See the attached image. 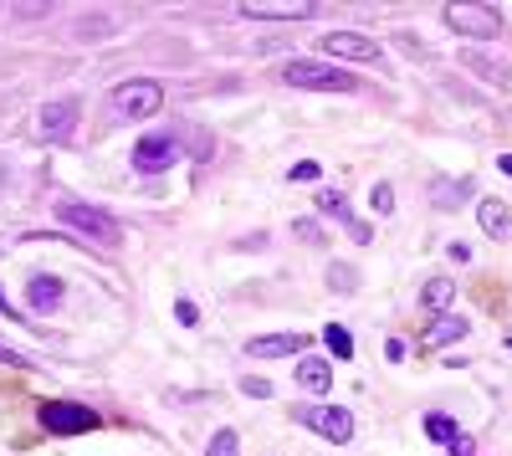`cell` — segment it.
I'll use <instances>...</instances> for the list:
<instances>
[{
	"instance_id": "6da1fadb",
	"label": "cell",
	"mask_w": 512,
	"mask_h": 456,
	"mask_svg": "<svg viewBox=\"0 0 512 456\" xmlns=\"http://www.w3.org/2000/svg\"><path fill=\"white\" fill-rule=\"evenodd\" d=\"M108 108H113V118H154L164 108V88L154 77H128L113 88Z\"/></svg>"
},
{
	"instance_id": "7a4b0ae2",
	"label": "cell",
	"mask_w": 512,
	"mask_h": 456,
	"mask_svg": "<svg viewBox=\"0 0 512 456\" xmlns=\"http://www.w3.org/2000/svg\"><path fill=\"white\" fill-rule=\"evenodd\" d=\"M282 82H292V88H308V93H354L359 82L333 67V62H287L282 67Z\"/></svg>"
},
{
	"instance_id": "3957f363",
	"label": "cell",
	"mask_w": 512,
	"mask_h": 456,
	"mask_svg": "<svg viewBox=\"0 0 512 456\" xmlns=\"http://www.w3.org/2000/svg\"><path fill=\"white\" fill-rule=\"evenodd\" d=\"M41 426L52 436H82V431H98V410L77 405V400H47L41 405Z\"/></svg>"
},
{
	"instance_id": "277c9868",
	"label": "cell",
	"mask_w": 512,
	"mask_h": 456,
	"mask_svg": "<svg viewBox=\"0 0 512 456\" xmlns=\"http://www.w3.org/2000/svg\"><path fill=\"white\" fill-rule=\"evenodd\" d=\"M297 426L318 431V436L333 441V446H344V441L354 436V416H349L344 405H303V410H297Z\"/></svg>"
},
{
	"instance_id": "5b68a950",
	"label": "cell",
	"mask_w": 512,
	"mask_h": 456,
	"mask_svg": "<svg viewBox=\"0 0 512 456\" xmlns=\"http://www.w3.org/2000/svg\"><path fill=\"white\" fill-rule=\"evenodd\" d=\"M57 216H62V226H72V231H82L88 241H98V246H118V221L113 216H103V211H93V205H57Z\"/></svg>"
},
{
	"instance_id": "8992f818",
	"label": "cell",
	"mask_w": 512,
	"mask_h": 456,
	"mask_svg": "<svg viewBox=\"0 0 512 456\" xmlns=\"http://www.w3.org/2000/svg\"><path fill=\"white\" fill-rule=\"evenodd\" d=\"M441 16H446V26L461 31V36H477V41H497V36H502V16H497L492 6H446Z\"/></svg>"
},
{
	"instance_id": "52a82bcc",
	"label": "cell",
	"mask_w": 512,
	"mask_h": 456,
	"mask_svg": "<svg viewBox=\"0 0 512 456\" xmlns=\"http://www.w3.org/2000/svg\"><path fill=\"white\" fill-rule=\"evenodd\" d=\"M318 47H323L333 62H379V41L364 36V31H328Z\"/></svg>"
},
{
	"instance_id": "ba28073f",
	"label": "cell",
	"mask_w": 512,
	"mask_h": 456,
	"mask_svg": "<svg viewBox=\"0 0 512 456\" xmlns=\"http://www.w3.org/2000/svg\"><path fill=\"white\" fill-rule=\"evenodd\" d=\"M175 159H180L175 134H149V139H139V144H134V170H144V175L175 170Z\"/></svg>"
},
{
	"instance_id": "9c48e42d",
	"label": "cell",
	"mask_w": 512,
	"mask_h": 456,
	"mask_svg": "<svg viewBox=\"0 0 512 456\" xmlns=\"http://www.w3.org/2000/svg\"><path fill=\"white\" fill-rule=\"evenodd\" d=\"M313 11V0H246L241 6L246 21H308Z\"/></svg>"
},
{
	"instance_id": "30bf717a",
	"label": "cell",
	"mask_w": 512,
	"mask_h": 456,
	"mask_svg": "<svg viewBox=\"0 0 512 456\" xmlns=\"http://www.w3.org/2000/svg\"><path fill=\"white\" fill-rule=\"evenodd\" d=\"M72 129H77V103L72 98H57V103L41 108V134H47L52 144L72 139Z\"/></svg>"
},
{
	"instance_id": "8fae6325",
	"label": "cell",
	"mask_w": 512,
	"mask_h": 456,
	"mask_svg": "<svg viewBox=\"0 0 512 456\" xmlns=\"http://www.w3.org/2000/svg\"><path fill=\"white\" fill-rule=\"evenodd\" d=\"M308 334H267V339H246L251 359H287V354H303Z\"/></svg>"
},
{
	"instance_id": "7c38bea8",
	"label": "cell",
	"mask_w": 512,
	"mask_h": 456,
	"mask_svg": "<svg viewBox=\"0 0 512 456\" xmlns=\"http://www.w3.org/2000/svg\"><path fill=\"white\" fill-rule=\"evenodd\" d=\"M26 308H31V313H52V308H62V282L47 277V272H36L31 287H26Z\"/></svg>"
},
{
	"instance_id": "4fadbf2b",
	"label": "cell",
	"mask_w": 512,
	"mask_h": 456,
	"mask_svg": "<svg viewBox=\"0 0 512 456\" xmlns=\"http://www.w3.org/2000/svg\"><path fill=\"white\" fill-rule=\"evenodd\" d=\"M318 211H323V216H333V221H344L354 241H369V226L349 216V200H344V195H338V190H323V195H318Z\"/></svg>"
},
{
	"instance_id": "5bb4252c",
	"label": "cell",
	"mask_w": 512,
	"mask_h": 456,
	"mask_svg": "<svg viewBox=\"0 0 512 456\" xmlns=\"http://www.w3.org/2000/svg\"><path fill=\"white\" fill-rule=\"evenodd\" d=\"M477 221H482V231H487L492 241H507V236H512V211H507L502 200H482Z\"/></svg>"
},
{
	"instance_id": "9a60e30c",
	"label": "cell",
	"mask_w": 512,
	"mask_h": 456,
	"mask_svg": "<svg viewBox=\"0 0 512 456\" xmlns=\"http://www.w3.org/2000/svg\"><path fill=\"white\" fill-rule=\"evenodd\" d=\"M466 334V318H456V313H441L436 323H431V334H425V349H446V344H456Z\"/></svg>"
},
{
	"instance_id": "2e32d148",
	"label": "cell",
	"mask_w": 512,
	"mask_h": 456,
	"mask_svg": "<svg viewBox=\"0 0 512 456\" xmlns=\"http://www.w3.org/2000/svg\"><path fill=\"white\" fill-rule=\"evenodd\" d=\"M297 385L313 390V395H323V390L333 385V369H328V359H303V364H297Z\"/></svg>"
},
{
	"instance_id": "e0dca14e",
	"label": "cell",
	"mask_w": 512,
	"mask_h": 456,
	"mask_svg": "<svg viewBox=\"0 0 512 456\" xmlns=\"http://www.w3.org/2000/svg\"><path fill=\"white\" fill-rule=\"evenodd\" d=\"M466 195H472V180H436L431 185V205H436V211H451V205H461Z\"/></svg>"
},
{
	"instance_id": "ac0fdd59",
	"label": "cell",
	"mask_w": 512,
	"mask_h": 456,
	"mask_svg": "<svg viewBox=\"0 0 512 456\" xmlns=\"http://www.w3.org/2000/svg\"><path fill=\"white\" fill-rule=\"evenodd\" d=\"M451 293H456V287H451V277H431V282H425V293H420V303H425V313H446L451 308Z\"/></svg>"
},
{
	"instance_id": "d6986e66",
	"label": "cell",
	"mask_w": 512,
	"mask_h": 456,
	"mask_svg": "<svg viewBox=\"0 0 512 456\" xmlns=\"http://www.w3.org/2000/svg\"><path fill=\"white\" fill-rule=\"evenodd\" d=\"M461 62H466V67H472V72H482L487 82H507V77H512V67H507V62H497V57H487V52H477V47H472V52H466Z\"/></svg>"
},
{
	"instance_id": "ffe728a7",
	"label": "cell",
	"mask_w": 512,
	"mask_h": 456,
	"mask_svg": "<svg viewBox=\"0 0 512 456\" xmlns=\"http://www.w3.org/2000/svg\"><path fill=\"white\" fill-rule=\"evenodd\" d=\"M323 344H328V354H338V359H354V334L344 323H328L323 328Z\"/></svg>"
},
{
	"instance_id": "44dd1931",
	"label": "cell",
	"mask_w": 512,
	"mask_h": 456,
	"mask_svg": "<svg viewBox=\"0 0 512 456\" xmlns=\"http://www.w3.org/2000/svg\"><path fill=\"white\" fill-rule=\"evenodd\" d=\"M425 436H431V441H451L456 436V421L451 416H425Z\"/></svg>"
},
{
	"instance_id": "7402d4cb",
	"label": "cell",
	"mask_w": 512,
	"mask_h": 456,
	"mask_svg": "<svg viewBox=\"0 0 512 456\" xmlns=\"http://www.w3.org/2000/svg\"><path fill=\"white\" fill-rule=\"evenodd\" d=\"M369 205H374L379 216H390V211H395V190H390V185H374V190H369Z\"/></svg>"
},
{
	"instance_id": "603a6c76",
	"label": "cell",
	"mask_w": 512,
	"mask_h": 456,
	"mask_svg": "<svg viewBox=\"0 0 512 456\" xmlns=\"http://www.w3.org/2000/svg\"><path fill=\"white\" fill-rule=\"evenodd\" d=\"M236 446H241V441H236V431H216V441H210V451H205V456H236Z\"/></svg>"
},
{
	"instance_id": "cb8c5ba5",
	"label": "cell",
	"mask_w": 512,
	"mask_h": 456,
	"mask_svg": "<svg viewBox=\"0 0 512 456\" xmlns=\"http://www.w3.org/2000/svg\"><path fill=\"white\" fill-rule=\"evenodd\" d=\"M287 175H292V180H318V175H323V164H318V159H303V164H292Z\"/></svg>"
},
{
	"instance_id": "d4e9b609",
	"label": "cell",
	"mask_w": 512,
	"mask_h": 456,
	"mask_svg": "<svg viewBox=\"0 0 512 456\" xmlns=\"http://www.w3.org/2000/svg\"><path fill=\"white\" fill-rule=\"evenodd\" d=\"M328 282L333 287H359V272L354 267H328Z\"/></svg>"
},
{
	"instance_id": "484cf974",
	"label": "cell",
	"mask_w": 512,
	"mask_h": 456,
	"mask_svg": "<svg viewBox=\"0 0 512 456\" xmlns=\"http://www.w3.org/2000/svg\"><path fill=\"white\" fill-rule=\"evenodd\" d=\"M446 446H451V456H477V441H472V436H461V431H456Z\"/></svg>"
},
{
	"instance_id": "4316f807",
	"label": "cell",
	"mask_w": 512,
	"mask_h": 456,
	"mask_svg": "<svg viewBox=\"0 0 512 456\" xmlns=\"http://www.w3.org/2000/svg\"><path fill=\"white\" fill-rule=\"evenodd\" d=\"M241 395H251V400H267V395H272V385H267V380H241Z\"/></svg>"
},
{
	"instance_id": "83f0119b",
	"label": "cell",
	"mask_w": 512,
	"mask_h": 456,
	"mask_svg": "<svg viewBox=\"0 0 512 456\" xmlns=\"http://www.w3.org/2000/svg\"><path fill=\"white\" fill-rule=\"evenodd\" d=\"M0 364H11V369H31V359H26V354H16L11 344H0Z\"/></svg>"
},
{
	"instance_id": "f1b7e54d",
	"label": "cell",
	"mask_w": 512,
	"mask_h": 456,
	"mask_svg": "<svg viewBox=\"0 0 512 456\" xmlns=\"http://www.w3.org/2000/svg\"><path fill=\"white\" fill-rule=\"evenodd\" d=\"M175 313H180V323H195V303H190V298H180V308H175Z\"/></svg>"
},
{
	"instance_id": "f546056e",
	"label": "cell",
	"mask_w": 512,
	"mask_h": 456,
	"mask_svg": "<svg viewBox=\"0 0 512 456\" xmlns=\"http://www.w3.org/2000/svg\"><path fill=\"white\" fill-rule=\"evenodd\" d=\"M497 170H502V175H512V154H502V159H497Z\"/></svg>"
}]
</instances>
